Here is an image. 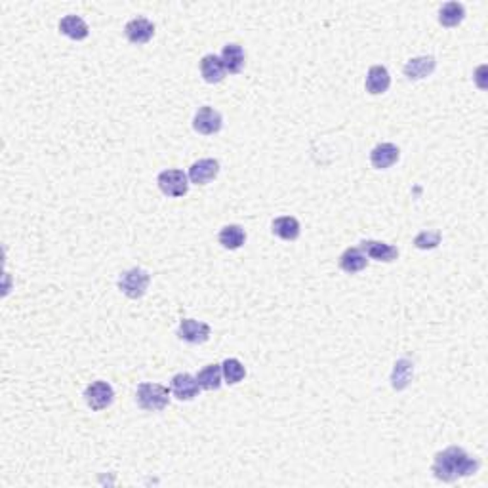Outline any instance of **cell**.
I'll return each mask as SVG.
<instances>
[{
    "label": "cell",
    "mask_w": 488,
    "mask_h": 488,
    "mask_svg": "<svg viewBox=\"0 0 488 488\" xmlns=\"http://www.w3.org/2000/svg\"><path fill=\"white\" fill-rule=\"evenodd\" d=\"M477 470H479V462L460 446H451V448L435 454L431 465L433 475L443 482H452L462 479V477L475 475Z\"/></svg>",
    "instance_id": "1"
},
{
    "label": "cell",
    "mask_w": 488,
    "mask_h": 488,
    "mask_svg": "<svg viewBox=\"0 0 488 488\" xmlns=\"http://www.w3.org/2000/svg\"><path fill=\"white\" fill-rule=\"evenodd\" d=\"M170 393H172V391H170L166 385L144 382L139 383L138 393H136V401H138V407L141 408V410L158 412V410H164V408L168 407Z\"/></svg>",
    "instance_id": "2"
},
{
    "label": "cell",
    "mask_w": 488,
    "mask_h": 488,
    "mask_svg": "<svg viewBox=\"0 0 488 488\" xmlns=\"http://www.w3.org/2000/svg\"><path fill=\"white\" fill-rule=\"evenodd\" d=\"M151 275L141 267H134V269L124 271L122 275L119 277V288L120 292L124 296H128L130 300H138L147 292V286H149Z\"/></svg>",
    "instance_id": "3"
},
{
    "label": "cell",
    "mask_w": 488,
    "mask_h": 488,
    "mask_svg": "<svg viewBox=\"0 0 488 488\" xmlns=\"http://www.w3.org/2000/svg\"><path fill=\"white\" fill-rule=\"evenodd\" d=\"M158 189L163 191L166 197L172 199H180L183 194H187L189 191V175L183 170L172 168L161 172L157 178Z\"/></svg>",
    "instance_id": "4"
},
{
    "label": "cell",
    "mask_w": 488,
    "mask_h": 488,
    "mask_svg": "<svg viewBox=\"0 0 488 488\" xmlns=\"http://www.w3.org/2000/svg\"><path fill=\"white\" fill-rule=\"evenodd\" d=\"M84 399H86V405L95 412L100 410H105L113 405L115 401V391L111 388V383L107 382H92L84 391Z\"/></svg>",
    "instance_id": "5"
},
{
    "label": "cell",
    "mask_w": 488,
    "mask_h": 488,
    "mask_svg": "<svg viewBox=\"0 0 488 488\" xmlns=\"http://www.w3.org/2000/svg\"><path fill=\"white\" fill-rule=\"evenodd\" d=\"M223 126V117L219 115V111H216L214 107H201L197 113H194L193 119V128L194 132H199L202 136H214L218 134Z\"/></svg>",
    "instance_id": "6"
},
{
    "label": "cell",
    "mask_w": 488,
    "mask_h": 488,
    "mask_svg": "<svg viewBox=\"0 0 488 488\" xmlns=\"http://www.w3.org/2000/svg\"><path fill=\"white\" fill-rule=\"evenodd\" d=\"M170 391L178 401H193L194 397L201 393V385L197 382V376L191 374H175L170 383Z\"/></svg>",
    "instance_id": "7"
},
{
    "label": "cell",
    "mask_w": 488,
    "mask_h": 488,
    "mask_svg": "<svg viewBox=\"0 0 488 488\" xmlns=\"http://www.w3.org/2000/svg\"><path fill=\"white\" fill-rule=\"evenodd\" d=\"M210 325L207 323H201V320H193V319H183L180 323V328H178V336L183 342H187L191 345H199L204 344L208 338H210Z\"/></svg>",
    "instance_id": "8"
},
{
    "label": "cell",
    "mask_w": 488,
    "mask_h": 488,
    "mask_svg": "<svg viewBox=\"0 0 488 488\" xmlns=\"http://www.w3.org/2000/svg\"><path fill=\"white\" fill-rule=\"evenodd\" d=\"M219 174V163L216 158H201L197 163L191 164L189 168V180L191 183L197 185H207L212 180H216V175Z\"/></svg>",
    "instance_id": "9"
},
{
    "label": "cell",
    "mask_w": 488,
    "mask_h": 488,
    "mask_svg": "<svg viewBox=\"0 0 488 488\" xmlns=\"http://www.w3.org/2000/svg\"><path fill=\"white\" fill-rule=\"evenodd\" d=\"M124 35L132 44H147L155 35V25L147 18H136L126 23Z\"/></svg>",
    "instance_id": "10"
},
{
    "label": "cell",
    "mask_w": 488,
    "mask_h": 488,
    "mask_svg": "<svg viewBox=\"0 0 488 488\" xmlns=\"http://www.w3.org/2000/svg\"><path fill=\"white\" fill-rule=\"evenodd\" d=\"M401 157V151L395 144H380L376 145L372 153H370V163L376 170H388L391 168Z\"/></svg>",
    "instance_id": "11"
},
{
    "label": "cell",
    "mask_w": 488,
    "mask_h": 488,
    "mask_svg": "<svg viewBox=\"0 0 488 488\" xmlns=\"http://www.w3.org/2000/svg\"><path fill=\"white\" fill-rule=\"evenodd\" d=\"M435 67H437V59H435V57L419 56L412 57L410 62H407L402 73H405V76H407L408 81H422V79L431 75L433 71H435Z\"/></svg>",
    "instance_id": "12"
},
{
    "label": "cell",
    "mask_w": 488,
    "mask_h": 488,
    "mask_svg": "<svg viewBox=\"0 0 488 488\" xmlns=\"http://www.w3.org/2000/svg\"><path fill=\"white\" fill-rule=\"evenodd\" d=\"M361 250L366 254V257L376 260V262H395L399 257V250L388 243H380V240H363L361 243Z\"/></svg>",
    "instance_id": "13"
},
{
    "label": "cell",
    "mask_w": 488,
    "mask_h": 488,
    "mask_svg": "<svg viewBox=\"0 0 488 488\" xmlns=\"http://www.w3.org/2000/svg\"><path fill=\"white\" fill-rule=\"evenodd\" d=\"M364 86H366V92L372 95H380L383 94V92H388L389 86H391L389 71L385 69L383 65H374V67H370Z\"/></svg>",
    "instance_id": "14"
},
{
    "label": "cell",
    "mask_w": 488,
    "mask_h": 488,
    "mask_svg": "<svg viewBox=\"0 0 488 488\" xmlns=\"http://www.w3.org/2000/svg\"><path fill=\"white\" fill-rule=\"evenodd\" d=\"M226 65L221 62V57L208 54L201 59V75L208 84H218L226 79Z\"/></svg>",
    "instance_id": "15"
},
{
    "label": "cell",
    "mask_w": 488,
    "mask_h": 488,
    "mask_svg": "<svg viewBox=\"0 0 488 488\" xmlns=\"http://www.w3.org/2000/svg\"><path fill=\"white\" fill-rule=\"evenodd\" d=\"M59 31L65 37H69L71 40H84V38L90 35V29H88L86 21L79 16H65V18L59 21Z\"/></svg>",
    "instance_id": "16"
},
{
    "label": "cell",
    "mask_w": 488,
    "mask_h": 488,
    "mask_svg": "<svg viewBox=\"0 0 488 488\" xmlns=\"http://www.w3.org/2000/svg\"><path fill=\"white\" fill-rule=\"evenodd\" d=\"M366 265H368L366 254H364L361 248H355V246H353V248H347V250L339 256V267H342L345 273H349V275L363 271Z\"/></svg>",
    "instance_id": "17"
},
{
    "label": "cell",
    "mask_w": 488,
    "mask_h": 488,
    "mask_svg": "<svg viewBox=\"0 0 488 488\" xmlns=\"http://www.w3.org/2000/svg\"><path fill=\"white\" fill-rule=\"evenodd\" d=\"M465 18V8L462 2H446L438 10V23L443 27H458Z\"/></svg>",
    "instance_id": "18"
},
{
    "label": "cell",
    "mask_w": 488,
    "mask_h": 488,
    "mask_svg": "<svg viewBox=\"0 0 488 488\" xmlns=\"http://www.w3.org/2000/svg\"><path fill=\"white\" fill-rule=\"evenodd\" d=\"M221 62H223L226 71H229V73H240L244 67V62H246L243 46H238V44H227V46H223Z\"/></svg>",
    "instance_id": "19"
},
{
    "label": "cell",
    "mask_w": 488,
    "mask_h": 488,
    "mask_svg": "<svg viewBox=\"0 0 488 488\" xmlns=\"http://www.w3.org/2000/svg\"><path fill=\"white\" fill-rule=\"evenodd\" d=\"M300 221L292 216H282L273 221V235L282 240H296L300 237Z\"/></svg>",
    "instance_id": "20"
},
{
    "label": "cell",
    "mask_w": 488,
    "mask_h": 488,
    "mask_svg": "<svg viewBox=\"0 0 488 488\" xmlns=\"http://www.w3.org/2000/svg\"><path fill=\"white\" fill-rule=\"evenodd\" d=\"M219 244L227 248V250H238L244 243H246V233L240 226H226L218 235Z\"/></svg>",
    "instance_id": "21"
},
{
    "label": "cell",
    "mask_w": 488,
    "mask_h": 488,
    "mask_svg": "<svg viewBox=\"0 0 488 488\" xmlns=\"http://www.w3.org/2000/svg\"><path fill=\"white\" fill-rule=\"evenodd\" d=\"M221 364H208L204 368L197 374V382L201 385V389H207V391H216V389L221 388Z\"/></svg>",
    "instance_id": "22"
},
{
    "label": "cell",
    "mask_w": 488,
    "mask_h": 488,
    "mask_svg": "<svg viewBox=\"0 0 488 488\" xmlns=\"http://www.w3.org/2000/svg\"><path fill=\"white\" fill-rule=\"evenodd\" d=\"M221 374H223V380H226L227 385H237L238 382L244 380L246 368H244L238 359H226L221 363Z\"/></svg>",
    "instance_id": "23"
},
{
    "label": "cell",
    "mask_w": 488,
    "mask_h": 488,
    "mask_svg": "<svg viewBox=\"0 0 488 488\" xmlns=\"http://www.w3.org/2000/svg\"><path fill=\"white\" fill-rule=\"evenodd\" d=\"M412 380V363L407 361V359H401L399 363L395 364L393 376H391V382H393V389L401 391L410 383Z\"/></svg>",
    "instance_id": "24"
},
{
    "label": "cell",
    "mask_w": 488,
    "mask_h": 488,
    "mask_svg": "<svg viewBox=\"0 0 488 488\" xmlns=\"http://www.w3.org/2000/svg\"><path fill=\"white\" fill-rule=\"evenodd\" d=\"M441 244V233L438 231H422L414 238V246L419 250H433Z\"/></svg>",
    "instance_id": "25"
}]
</instances>
